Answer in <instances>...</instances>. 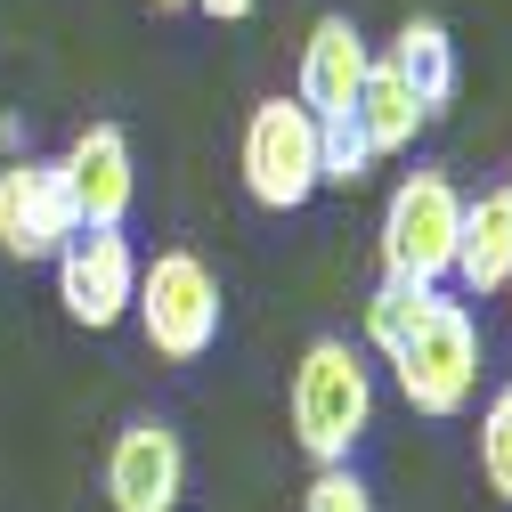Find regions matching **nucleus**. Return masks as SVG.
I'll return each instance as SVG.
<instances>
[{
	"instance_id": "obj_1",
	"label": "nucleus",
	"mask_w": 512,
	"mask_h": 512,
	"mask_svg": "<svg viewBox=\"0 0 512 512\" xmlns=\"http://www.w3.org/2000/svg\"><path fill=\"white\" fill-rule=\"evenodd\" d=\"M374 423V366L358 342L317 334L293 366V439L309 464H350V447Z\"/></svg>"
},
{
	"instance_id": "obj_21",
	"label": "nucleus",
	"mask_w": 512,
	"mask_h": 512,
	"mask_svg": "<svg viewBox=\"0 0 512 512\" xmlns=\"http://www.w3.org/2000/svg\"><path fill=\"white\" fill-rule=\"evenodd\" d=\"M504 293H512V285H504Z\"/></svg>"
},
{
	"instance_id": "obj_19",
	"label": "nucleus",
	"mask_w": 512,
	"mask_h": 512,
	"mask_svg": "<svg viewBox=\"0 0 512 512\" xmlns=\"http://www.w3.org/2000/svg\"><path fill=\"white\" fill-rule=\"evenodd\" d=\"M155 9H196V0H155Z\"/></svg>"
},
{
	"instance_id": "obj_14",
	"label": "nucleus",
	"mask_w": 512,
	"mask_h": 512,
	"mask_svg": "<svg viewBox=\"0 0 512 512\" xmlns=\"http://www.w3.org/2000/svg\"><path fill=\"white\" fill-rule=\"evenodd\" d=\"M423 301H431L423 285H391V277H382V285H374V301H366V342H374L382 358H391V350H399V342L415 334Z\"/></svg>"
},
{
	"instance_id": "obj_2",
	"label": "nucleus",
	"mask_w": 512,
	"mask_h": 512,
	"mask_svg": "<svg viewBox=\"0 0 512 512\" xmlns=\"http://www.w3.org/2000/svg\"><path fill=\"white\" fill-rule=\"evenodd\" d=\"M391 374H399V399L415 415H431V423L464 415L472 391H480V317H472V301L431 293L423 317H415V334L391 350Z\"/></svg>"
},
{
	"instance_id": "obj_5",
	"label": "nucleus",
	"mask_w": 512,
	"mask_h": 512,
	"mask_svg": "<svg viewBox=\"0 0 512 512\" xmlns=\"http://www.w3.org/2000/svg\"><path fill=\"white\" fill-rule=\"evenodd\" d=\"M236 163H244V196L261 212H301L317 196V114L301 98H261Z\"/></svg>"
},
{
	"instance_id": "obj_9",
	"label": "nucleus",
	"mask_w": 512,
	"mask_h": 512,
	"mask_svg": "<svg viewBox=\"0 0 512 512\" xmlns=\"http://www.w3.org/2000/svg\"><path fill=\"white\" fill-rule=\"evenodd\" d=\"M66 163V187H74V212L82 228H122L131 220V196H139V163H131V139L114 122H90V131L57 155Z\"/></svg>"
},
{
	"instance_id": "obj_15",
	"label": "nucleus",
	"mask_w": 512,
	"mask_h": 512,
	"mask_svg": "<svg viewBox=\"0 0 512 512\" xmlns=\"http://www.w3.org/2000/svg\"><path fill=\"white\" fill-rule=\"evenodd\" d=\"M366 139H358V122L350 114H326L317 122V187H358L366 179Z\"/></svg>"
},
{
	"instance_id": "obj_11",
	"label": "nucleus",
	"mask_w": 512,
	"mask_h": 512,
	"mask_svg": "<svg viewBox=\"0 0 512 512\" xmlns=\"http://www.w3.org/2000/svg\"><path fill=\"white\" fill-rule=\"evenodd\" d=\"M456 285L472 301L504 293L512 285V187H488V196L464 204V228H456Z\"/></svg>"
},
{
	"instance_id": "obj_4",
	"label": "nucleus",
	"mask_w": 512,
	"mask_h": 512,
	"mask_svg": "<svg viewBox=\"0 0 512 512\" xmlns=\"http://www.w3.org/2000/svg\"><path fill=\"white\" fill-rule=\"evenodd\" d=\"M139 334L163 366H196L212 342H220V277L196 261V252H155V261H139Z\"/></svg>"
},
{
	"instance_id": "obj_3",
	"label": "nucleus",
	"mask_w": 512,
	"mask_h": 512,
	"mask_svg": "<svg viewBox=\"0 0 512 512\" xmlns=\"http://www.w3.org/2000/svg\"><path fill=\"white\" fill-rule=\"evenodd\" d=\"M456 228H464L456 179L447 171H407L391 187V204H382V277L439 293L456 277Z\"/></svg>"
},
{
	"instance_id": "obj_6",
	"label": "nucleus",
	"mask_w": 512,
	"mask_h": 512,
	"mask_svg": "<svg viewBox=\"0 0 512 512\" xmlns=\"http://www.w3.org/2000/svg\"><path fill=\"white\" fill-rule=\"evenodd\" d=\"M74 236H82V212H74L66 163L57 155L0 163V252L9 261H57Z\"/></svg>"
},
{
	"instance_id": "obj_8",
	"label": "nucleus",
	"mask_w": 512,
	"mask_h": 512,
	"mask_svg": "<svg viewBox=\"0 0 512 512\" xmlns=\"http://www.w3.org/2000/svg\"><path fill=\"white\" fill-rule=\"evenodd\" d=\"M187 496V447L163 415H139L114 431V456H106V504L114 512H179Z\"/></svg>"
},
{
	"instance_id": "obj_10",
	"label": "nucleus",
	"mask_w": 512,
	"mask_h": 512,
	"mask_svg": "<svg viewBox=\"0 0 512 512\" xmlns=\"http://www.w3.org/2000/svg\"><path fill=\"white\" fill-rule=\"evenodd\" d=\"M366 66H374V49H366V33L334 9V17H317L309 25V41H301V106L326 122V114H350L358 106V90H366Z\"/></svg>"
},
{
	"instance_id": "obj_12",
	"label": "nucleus",
	"mask_w": 512,
	"mask_h": 512,
	"mask_svg": "<svg viewBox=\"0 0 512 512\" xmlns=\"http://www.w3.org/2000/svg\"><path fill=\"white\" fill-rule=\"evenodd\" d=\"M382 66H391V74L415 90L423 122H431V114H447V98H456V41H447V25H439V17H407Z\"/></svg>"
},
{
	"instance_id": "obj_13",
	"label": "nucleus",
	"mask_w": 512,
	"mask_h": 512,
	"mask_svg": "<svg viewBox=\"0 0 512 512\" xmlns=\"http://www.w3.org/2000/svg\"><path fill=\"white\" fill-rule=\"evenodd\" d=\"M350 122H358L366 155H407L415 131H423V106H415V90L374 57V66H366V90H358V106H350Z\"/></svg>"
},
{
	"instance_id": "obj_20",
	"label": "nucleus",
	"mask_w": 512,
	"mask_h": 512,
	"mask_svg": "<svg viewBox=\"0 0 512 512\" xmlns=\"http://www.w3.org/2000/svg\"><path fill=\"white\" fill-rule=\"evenodd\" d=\"M504 187H512V179H504Z\"/></svg>"
},
{
	"instance_id": "obj_7",
	"label": "nucleus",
	"mask_w": 512,
	"mask_h": 512,
	"mask_svg": "<svg viewBox=\"0 0 512 512\" xmlns=\"http://www.w3.org/2000/svg\"><path fill=\"white\" fill-rule=\"evenodd\" d=\"M57 301H66V317L90 326V334L122 326L131 301H139V252H131V236H122V228H82L66 252H57Z\"/></svg>"
},
{
	"instance_id": "obj_17",
	"label": "nucleus",
	"mask_w": 512,
	"mask_h": 512,
	"mask_svg": "<svg viewBox=\"0 0 512 512\" xmlns=\"http://www.w3.org/2000/svg\"><path fill=\"white\" fill-rule=\"evenodd\" d=\"M301 512H374V488H366L350 464H317V480H309Z\"/></svg>"
},
{
	"instance_id": "obj_16",
	"label": "nucleus",
	"mask_w": 512,
	"mask_h": 512,
	"mask_svg": "<svg viewBox=\"0 0 512 512\" xmlns=\"http://www.w3.org/2000/svg\"><path fill=\"white\" fill-rule=\"evenodd\" d=\"M480 480H488V496L512 504V382L480 407Z\"/></svg>"
},
{
	"instance_id": "obj_18",
	"label": "nucleus",
	"mask_w": 512,
	"mask_h": 512,
	"mask_svg": "<svg viewBox=\"0 0 512 512\" xmlns=\"http://www.w3.org/2000/svg\"><path fill=\"white\" fill-rule=\"evenodd\" d=\"M196 9H204V17H220V25H236V17L261 9V0H196Z\"/></svg>"
}]
</instances>
